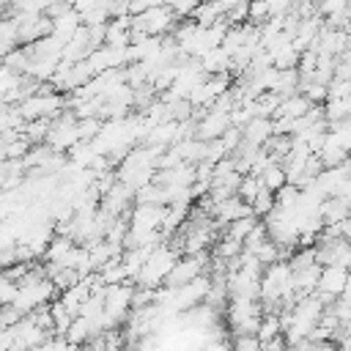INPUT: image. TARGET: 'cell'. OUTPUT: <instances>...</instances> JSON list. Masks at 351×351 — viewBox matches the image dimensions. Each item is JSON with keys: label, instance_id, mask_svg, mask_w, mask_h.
Listing matches in <instances>:
<instances>
[{"label": "cell", "instance_id": "6da1fadb", "mask_svg": "<svg viewBox=\"0 0 351 351\" xmlns=\"http://www.w3.org/2000/svg\"><path fill=\"white\" fill-rule=\"evenodd\" d=\"M178 258H181V250L176 244H165V241L156 244L151 250V255L145 258L140 274L134 277V288H159V285H165V280L173 271Z\"/></svg>", "mask_w": 351, "mask_h": 351}, {"label": "cell", "instance_id": "7a4b0ae2", "mask_svg": "<svg viewBox=\"0 0 351 351\" xmlns=\"http://www.w3.org/2000/svg\"><path fill=\"white\" fill-rule=\"evenodd\" d=\"M176 11L167 8V5H156L151 11H143L137 16H132V30L134 33H143V36H167L173 27H176Z\"/></svg>", "mask_w": 351, "mask_h": 351}, {"label": "cell", "instance_id": "3957f363", "mask_svg": "<svg viewBox=\"0 0 351 351\" xmlns=\"http://www.w3.org/2000/svg\"><path fill=\"white\" fill-rule=\"evenodd\" d=\"M80 143V126H77V118L71 112H60L52 126H49V134H47V145L55 151V154H63V151H71L74 145Z\"/></svg>", "mask_w": 351, "mask_h": 351}, {"label": "cell", "instance_id": "277c9868", "mask_svg": "<svg viewBox=\"0 0 351 351\" xmlns=\"http://www.w3.org/2000/svg\"><path fill=\"white\" fill-rule=\"evenodd\" d=\"M206 263H208V255L206 252H197V255H181L173 266V271L167 274L165 285L167 288H178V285H186L192 280H197L200 274H206Z\"/></svg>", "mask_w": 351, "mask_h": 351}, {"label": "cell", "instance_id": "5b68a950", "mask_svg": "<svg viewBox=\"0 0 351 351\" xmlns=\"http://www.w3.org/2000/svg\"><path fill=\"white\" fill-rule=\"evenodd\" d=\"M348 271H351V269H343V266H324V269H321V277H318V288H315V293H318L326 304H332L337 296L346 293Z\"/></svg>", "mask_w": 351, "mask_h": 351}, {"label": "cell", "instance_id": "8992f818", "mask_svg": "<svg viewBox=\"0 0 351 351\" xmlns=\"http://www.w3.org/2000/svg\"><path fill=\"white\" fill-rule=\"evenodd\" d=\"M233 123H230V112H222V110H214V107H208L206 112H200V118H197V140H203V143H211V140H219L228 129H230Z\"/></svg>", "mask_w": 351, "mask_h": 351}, {"label": "cell", "instance_id": "52a82bcc", "mask_svg": "<svg viewBox=\"0 0 351 351\" xmlns=\"http://www.w3.org/2000/svg\"><path fill=\"white\" fill-rule=\"evenodd\" d=\"M132 200H134V189L126 186V184H121V181H115V184L110 186V192L101 195V203H99V206H101L110 217H121V214H126V211L132 208Z\"/></svg>", "mask_w": 351, "mask_h": 351}, {"label": "cell", "instance_id": "ba28073f", "mask_svg": "<svg viewBox=\"0 0 351 351\" xmlns=\"http://www.w3.org/2000/svg\"><path fill=\"white\" fill-rule=\"evenodd\" d=\"M80 27H82V16H80L71 5H66L58 16H52V36H55V38H60L63 44H69V41H71V36H74Z\"/></svg>", "mask_w": 351, "mask_h": 351}, {"label": "cell", "instance_id": "9c48e42d", "mask_svg": "<svg viewBox=\"0 0 351 351\" xmlns=\"http://www.w3.org/2000/svg\"><path fill=\"white\" fill-rule=\"evenodd\" d=\"M200 66L206 74H228V71H233V58L222 47H217L200 58Z\"/></svg>", "mask_w": 351, "mask_h": 351}, {"label": "cell", "instance_id": "30bf717a", "mask_svg": "<svg viewBox=\"0 0 351 351\" xmlns=\"http://www.w3.org/2000/svg\"><path fill=\"white\" fill-rule=\"evenodd\" d=\"M258 178H261L263 189H269V192H280V189L288 184L285 167H282V165H277V162H271L269 167H263V170L258 173Z\"/></svg>", "mask_w": 351, "mask_h": 351}, {"label": "cell", "instance_id": "8fae6325", "mask_svg": "<svg viewBox=\"0 0 351 351\" xmlns=\"http://www.w3.org/2000/svg\"><path fill=\"white\" fill-rule=\"evenodd\" d=\"M261 192H263L261 178H258V176H252V173H244V176H241V181H239V192H236V195H239L244 203H250V206H252V200H255Z\"/></svg>", "mask_w": 351, "mask_h": 351}, {"label": "cell", "instance_id": "7c38bea8", "mask_svg": "<svg viewBox=\"0 0 351 351\" xmlns=\"http://www.w3.org/2000/svg\"><path fill=\"white\" fill-rule=\"evenodd\" d=\"M255 225H258V217H255V214L241 217V219H236V222H230V225H228V236L244 244V239L252 233V228H255Z\"/></svg>", "mask_w": 351, "mask_h": 351}, {"label": "cell", "instance_id": "4fadbf2b", "mask_svg": "<svg viewBox=\"0 0 351 351\" xmlns=\"http://www.w3.org/2000/svg\"><path fill=\"white\" fill-rule=\"evenodd\" d=\"M269 19H271V5H269V0H250L247 22L255 25V27H261V25H266Z\"/></svg>", "mask_w": 351, "mask_h": 351}, {"label": "cell", "instance_id": "5bb4252c", "mask_svg": "<svg viewBox=\"0 0 351 351\" xmlns=\"http://www.w3.org/2000/svg\"><path fill=\"white\" fill-rule=\"evenodd\" d=\"M329 132H332L335 140L343 145V151L351 156V118H346V121H340V123H332Z\"/></svg>", "mask_w": 351, "mask_h": 351}, {"label": "cell", "instance_id": "9a60e30c", "mask_svg": "<svg viewBox=\"0 0 351 351\" xmlns=\"http://www.w3.org/2000/svg\"><path fill=\"white\" fill-rule=\"evenodd\" d=\"M271 208H274V192L263 189V192H261V195L252 200V214H255V217H261V214L266 217Z\"/></svg>", "mask_w": 351, "mask_h": 351}, {"label": "cell", "instance_id": "2e32d148", "mask_svg": "<svg viewBox=\"0 0 351 351\" xmlns=\"http://www.w3.org/2000/svg\"><path fill=\"white\" fill-rule=\"evenodd\" d=\"M233 351H263V343L258 340V335H236Z\"/></svg>", "mask_w": 351, "mask_h": 351}, {"label": "cell", "instance_id": "e0dca14e", "mask_svg": "<svg viewBox=\"0 0 351 351\" xmlns=\"http://www.w3.org/2000/svg\"><path fill=\"white\" fill-rule=\"evenodd\" d=\"M200 3H203V0H165V5L176 11V16H192V11H195Z\"/></svg>", "mask_w": 351, "mask_h": 351}, {"label": "cell", "instance_id": "ac0fdd59", "mask_svg": "<svg viewBox=\"0 0 351 351\" xmlns=\"http://www.w3.org/2000/svg\"><path fill=\"white\" fill-rule=\"evenodd\" d=\"M156 5H165V0H129V14L137 16V14L151 11V8H156Z\"/></svg>", "mask_w": 351, "mask_h": 351}, {"label": "cell", "instance_id": "d6986e66", "mask_svg": "<svg viewBox=\"0 0 351 351\" xmlns=\"http://www.w3.org/2000/svg\"><path fill=\"white\" fill-rule=\"evenodd\" d=\"M340 236H343V239H346V241L351 244V217H348V219H346V222L340 225Z\"/></svg>", "mask_w": 351, "mask_h": 351}, {"label": "cell", "instance_id": "ffe728a7", "mask_svg": "<svg viewBox=\"0 0 351 351\" xmlns=\"http://www.w3.org/2000/svg\"><path fill=\"white\" fill-rule=\"evenodd\" d=\"M11 3H14V0H11Z\"/></svg>", "mask_w": 351, "mask_h": 351}]
</instances>
